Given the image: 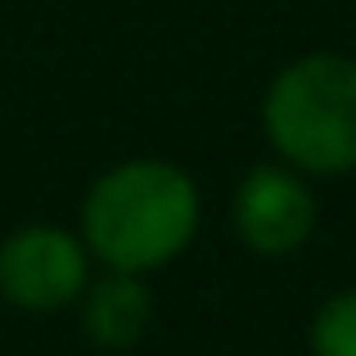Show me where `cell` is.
Wrapping results in <instances>:
<instances>
[{"instance_id": "cell-6", "label": "cell", "mask_w": 356, "mask_h": 356, "mask_svg": "<svg viewBox=\"0 0 356 356\" xmlns=\"http://www.w3.org/2000/svg\"><path fill=\"white\" fill-rule=\"evenodd\" d=\"M312 352L316 356H356V289L330 298V302L316 312Z\"/></svg>"}, {"instance_id": "cell-3", "label": "cell", "mask_w": 356, "mask_h": 356, "mask_svg": "<svg viewBox=\"0 0 356 356\" xmlns=\"http://www.w3.org/2000/svg\"><path fill=\"white\" fill-rule=\"evenodd\" d=\"M86 248L54 226L14 230L0 243V293L23 312H59L86 293Z\"/></svg>"}, {"instance_id": "cell-2", "label": "cell", "mask_w": 356, "mask_h": 356, "mask_svg": "<svg viewBox=\"0 0 356 356\" xmlns=\"http://www.w3.org/2000/svg\"><path fill=\"white\" fill-rule=\"evenodd\" d=\"M266 136L293 167L339 176L356 167V63L307 54L266 90Z\"/></svg>"}, {"instance_id": "cell-4", "label": "cell", "mask_w": 356, "mask_h": 356, "mask_svg": "<svg viewBox=\"0 0 356 356\" xmlns=\"http://www.w3.org/2000/svg\"><path fill=\"white\" fill-rule=\"evenodd\" d=\"M235 226L248 248L280 257V252H293L307 243L316 226V203L293 172L257 167L235 194Z\"/></svg>"}, {"instance_id": "cell-1", "label": "cell", "mask_w": 356, "mask_h": 356, "mask_svg": "<svg viewBox=\"0 0 356 356\" xmlns=\"http://www.w3.org/2000/svg\"><path fill=\"white\" fill-rule=\"evenodd\" d=\"M86 243L113 270H154L172 261L199 226V190L172 163H122L95 181L81 208Z\"/></svg>"}, {"instance_id": "cell-5", "label": "cell", "mask_w": 356, "mask_h": 356, "mask_svg": "<svg viewBox=\"0 0 356 356\" xmlns=\"http://www.w3.org/2000/svg\"><path fill=\"white\" fill-rule=\"evenodd\" d=\"M81 325H86V339L95 348L127 352L149 325V289L131 270H113V275L95 280V284H86Z\"/></svg>"}]
</instances>
